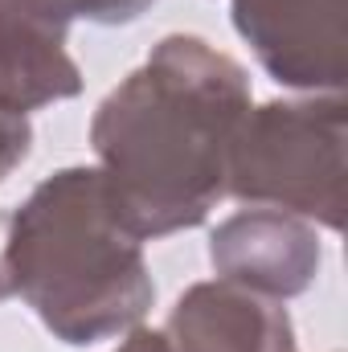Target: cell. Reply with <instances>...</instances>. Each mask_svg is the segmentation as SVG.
Masks as SVG:
<instances>
[{
  "mask_svg": "<svg viewBox=\"0 0 348 352\" xmlns=\"http://www.w3.org/2000/svg\"><path fill=\"white\" fill-rule=\"evenodd\" d=\"M250 111L246 70L197 33H168L90 119V148L119 221L156 242L201 226L230 180Z\"/></svg>",
  "mask_w": 348,
  "mask_h": 352,
  "instance_id": "obj_1",
  "label": "cell"
},
{
  "mask_svg": "<svg viewBox=\"0 0 348 352\" xmlns=\"http://www.w3.org/2000/svg\"><path fill=\"white\" fill-rule=\"evenodd\" d=\"M0 274L8 295L78 349L140 328L156 299L144 242L119 221L98 168L45 176L12 209Z\"/></svg>",
  "mask_w": 348,
  "mask_h": 352,
  "instance_id": "obj_2",
  "label": "cell"
},
{
  "mask_svg": "<svg viewBox=\"0 0 348 352\" xmlns=\"http://www.w3.org/2000/svg\"><path fill=\"white\" fill-rule=\"evenodd\" d=\"M242 205L283 209L324 230L345 226V98H274L250 107L230 148V180Z\"/></svg>",
  "mask_w": 348,
  "mask_h": 352,
  "instance_id": "obj_3",
  "label": "cell"
},
{
  "mask_svg": "<svg viewBox=\"0 0 348 352\" xmlns=\"http://www.w3.org/2000/svg\"><path fill=\"white\" fill-rule=\"evenodd\" d=\"M234 29L279 87L307 94L345 90V0H234Z\"/></svg>",
  "mask_w": 348,
  "mask_h": 352,
  "instance_id": "obj_4",
  "label": "cell"
},
{
  "mask_svg": "<svg viewBox=\"0 0 348 352\" xmlns=\"http://www.w3.org/2000/svg\"><path fill=\"white\" fill-rule=\"evenodd\" d=\"M209 263L217 270V278L283 303L312 287L324 263V250H320L312 221L283 213V209L250 205L213 230Z\"/></svg>",
  "mask_w": 348,
  "mask_h": 352,
  "instance_id": "obj_5",
  "label": "cell"
},
{
  "mask_svg": "<svg viewBox=\"0 0 348 352\" xmlns=\"http://www.w3.org/2000/svg\"><path fill=\"white\" fill-rule=\"evenodd\" d=\"M160 332L168 352H299L287 307L226 278L193 283Z\"/></svg>",
  "mask_w": 348,
  "mask_h": 352,
  "instance_id": "obj_6",
  "label": "cell"
},
{
  "mask_svg": "<svg viewBox=\"0 0 348 352\" xmlns=\"http://www.w3.org/2000/svg\"><path fill=\"white\" fill-rule=\"evenodd\" d=\"M83 90V70L66 54V41L0 25V102L17 111H37L66 102Z\"/></svg>",
  "mask_w": 348,
  "mask_h": 352,
  "instance_id": "obj_7",
  "label": "cell"
},
{
  "mask_svg": "<svg viewBox=\"0 0 348 352\" xmlns=\"http://www.w3.org/2000/svg\"><path fill=\"white\" fill-rule=\"evenodd\" d=\"M152 4L156 0H0V25L66 41L74 21L127 25L135 16H144Z\"/></svg>",
  "mask_w": 348,
  "mask_h": 352,
  "instance_id": "obj_8",
  "label": "cell"
},
{
  "mask_svg": "<svg viewBox=\"0 0 348 352\" xmlns=\"http://www.w3.org/2000/svg\"><path fill=\"white\" fill-rule=\"evenodd\" d=\"M29 148H33V123H29V115L0 102V184L12 176V168L25 164Z\"/></svg>",
  "mask_w": 348,
  "mask_h": 352,
  "instance_id": "obj_9",
  "label": "cell"
},
{
  "mask_svg": "<svg viewBox=\"0 0 348 352\" xmlns=\"http://www.w3.org/2000/svg\"><path fill=\"white\" fill-rule=\"evenodd\" d=\"M115 352H168V340L160 328H131Z\"/></svg>",
  "mask_w": 348,
  "mask_h": 352,
  "instance_id": "obj_10",
  "label": "cell"
},
{
  "mask_svg": "<svg viewBox=\"0 0 348 352\" xmlns=\"http://www.w3.org/2000/svg\"><path fill=\"white\" fill-rule=\"evenodd\" d=\"M0 299H8V283H4V274H0Z\"/></svg>",
  "mask_w": 348,
  "mask_h": 352,
  "instance_id": "obj_11",
  "label": "cell"
}]
</instances>
